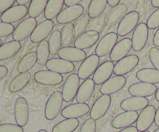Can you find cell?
I'll return each mask as SVG.
<instances>
[{
	"instance_id": "d6a6232c",
	"label": "cell",
	"mask_w": 159,
	"mask_h": 132,
	"mask_svg": "<svg viewBox=\"0 0 159 132\" xmlns=\"http://www.w3.org/2000/svg\"><path fill=\"white\" fill-rule=\"evenodd\" d=\"M107 6V0H92L88 8V16L91 19L101 16Z\"/></svg>"
},
{
	"instance_id": "8992f818",
	"label": "cell",
	"mask_w": 159,
	"mask_h": 132,
	"mask_svg": "<svg viewBox=\"0 0 159 132\" xmlns=\"http://www.w3.org/2000/svg\"><path fill=\"white\" fill-rule=\"evenodd\" d=\"M99 57L96 54H91L82 61L78 70V75L82 80L89 79L90 76L94 75L99 66Z\"/></svg>"
},
{
	"instance_id": "cb8c5ba5",
	"label": "cell",
	"mask_w": 159,
	"mask_h": 132,
	"mask_svg": "<svg viewBox=\"0 0 159 132\" xmlns=\"http://www.w3.org/2000/svg\"><path fill=\"white\" fill-rule=\"evenodd\" d=\"M57 55H58L59 58L68 61L71 63L80 62L86 58V53L85 51L79 49V48H72V47L61 48Z\"/></svg>"
},
{
	"instance_id": "8fae6325",
	"label": "cell",
	"mask_w": 159,
	"mask_h": 132,
	"mask_svg": "<svg viewBox=\"0 0 159 132\" xmlns=\"http://www.w3.org/2000/svg\"><path fill=\"white\" fill-rule=\"evenodd\" d=\"M84 13V7L79 4L76 6L67 7L61 11L56 20L59 24H69L74 21H77Z\"/></svg>"
},
{
	"instance_id": "7dc6e473",
	"label": "cell",
	"mask_w": 159,
	"mask_h": 132,
	"mask_svg": "<svg viewBox=\"0 0 159 132\" xmlns=\"http://www.w3.org/2000/svg\"><path fill=\"white\" fill-rule=\"evenodd\" d=\"M65 5L67 7H71V6L79 5L81 2V0H65Z\"/></svg>"
},
{
	"instance_id": "44dd1931",
	"label": "cell",
	"mask_w": 159,
	"mask_h": 132,
	"mask_svg": "<svg viewBox=\"0 0 159 132\" xmlns=\"http://www.w3.org/2000/svg\"><path fill=\"white\" fill-rule=\"evenodd\" d=\"M45 65L48 70L60 75L69 74L73 72L75 68L74 64L61 58L49 59Z\"/></svg>"
},
{
	"instance_id": "e575fe53",
	"label": "cell",
	"mask_w": 159,
	"mask_h": 132,
	"mask_svg": "<svg viewBox=\"0 0 159 132\" xmlns=\"http://www.w3.org/2000/svg\"><path fill=\"white\" fill-rule=\"evenodd\" d=\"M48 2V0H32L28 7L29 16L34 19L40 16L44 12Z\"/></svg>"
},
{
	"instance_id": "4fadbf2b",
	"label": "cell",
	"mask_w": 159,
	"mask_h": 132,
	"mask_svg": "<svg viewBox=\"0 0 159 132\" xmlns=\"http://www.w3.org/2000/svg\"><path fill=\"white\" fill-rule=\"evenodd\" d=\"M139 64V57L135 54H130L119 61L114 66V73L116 76H124L129 74Z\"/></svg>"
},
{
	"instance_id": "9f6ffc18",
	"label": "cell",
	"mask_w": 159,
	"mask_h": 132,
	"mask_svg": "<svg viewBox=\"0 0 159 132\" xmlns=\"http://www.w3.org/2000/svg\"><path fill=\"white\" fill-rule=\"evenodd\" d=\"M155 99H156V100L158 101V102H159V87L158 89H157L156 93H155Z\"/></svg>"
},
{
	"instance_id": "e0dca14e",
	"label": "cell",
	"mask_w": 159,
	"mask_h": 132,
	"mask_svg": "<svg viewBox=\"0 0 159 132\" xmlns=\"http://www.w3.org/2000/svg\"><path fill=\"white\" fill-rule=\"evenodd\" d=\"M54 29V22L51 20H43L39 23L30 36V40L32 43H37L45 40L47 37L51 35Z\"/></svg>"
},
{
	"instance_id": "2e32d148",
	"label": "cell",
	"mask_w": 159,
	"mask_h": 132,
	"mask_svg": "<svg viewBox=\"0 0 159 132\" xmlns=\"http://www.w3.org/2000/svg\"><path fill=\"white\" fill-rule=\"evenodd\" d=\"M90 107L87 103H74L65 107L61 111V116L65 119H78L90 113Z\"/></svg>"
},
{
	"instance_id": "7a4b0ae2",
	"label": "cell",
	"mask_w": 159,
	"mask_h": 132,
	"mask_svg": "<svg viewBox=\"0 0 159 132\" xmlns=\"http://www.w3.org/2000/svg\"><path fill=\"white\" fill-rule=\"evenodd\" d=\"M37 26V21L36 19L30 18V17L25 19L15 28V30L12 34V39L15 41L18 42L26 40L28 37L32 35Z\"/></svg>"
},
{
	"instance_id": "603a6c76",
	"label": "cell",
	"mask_w": 159,
	"mask_h": 132,
	"mask_svg": "<svg viewBox=\"0 0 159 132\" xmlns=\"http://www.w3.org/2000/svg\"><path fill=\"white\" fill-rule=\"evenodd\" d=\"M99 40V33L94 30H88L82 35L76 38L74 45L75 48L84 50L89 49L94 46Z\"/></svg>"
},
{
	"instance_id": "ab89813d",
	"label": "cell",
	"mask_w": 159,
	"mask_h": 132,
	"mask_svg": "<svg viewBox=\"0 0 159 132\" xmlns=\"http://www.w3.org/2000/svg\"><path fill=\"white\" fill-rule=\"evenodd\" d=\"M107 16L102 15L101 16L98 17V18L94 19L92 21V23H89V30H94L96 32L99 33L104 29V27L107 25Z\"/></svg>"
},
{
	"instance_id": "d4e9b609",
	"label": "cell",
	"mask_w": 159,
	"mask_h": 132,
	"mask_svg": "<svg viewBox=\"0 0 159 132\" xmlns=\"http://www.w3.org/2000/svg\"><path fill=\"white\" fill-rule=\"evenodd\" d=\"M149 101L147 98L144 97H132L124 99L120 103V107L124 111L138 112L143 110L148 106Z\"/></svg>"
},
{
	"instance_id": "ba28073f",
	"label": "cell",
	"mask_w": 159,
	"mask_h": 132,
	"mask_svg": "<svg viewBox=\"0 0 159 132\" xmlns=\"http://www.w3.org/2000/svg\"><path fill=\"white\" fill-rule=\"evenodd\" d=\"M117 41V34L114 32L108 33L98 43L96 48V54L99 57H102L110 54Z\"/></svg>"
},
{
	"instance_id": "836d02e7",
	"label": "cell",
	"mask_w": 159,
	"mask_h": 132,
	"mask_svg": "<svg viewBox=\"0 0 159 132\" xmlns=\"http://www.w3.org/2000/svg\"><path fill=\"white\" fill-rule=\"evenodd\" d=\"M79 126L78 119H65L56 124L51 132H74Z\"/></svg>"
},
{
	"instance_id": "1f68e13d",
	"label": "cell",
	"mask_w": 159,
	"mask_h": 132,
	"mask_svg": "<svg viewBox=\"0 0 159 132\" xmlns=\"http://www.w3.org/2000/svg\"><path fill=\"white\" fill-rule=\"evenodd\" d=\"M127 6L125 4H120L115 8L107 16V25L112 26L116 25L117 23H120L124 17L127 15Z\"/></svg>"
},
{
	"instance_id": "94428289",
	"label": "cell",
	"mask_w": 159,
	"mask_h": 132,
	"mask_svg": "<svg viewBox=\"0 0 159 132\" xmlns=\"http://www.w3.org/2000/svg\"><path fill=\"white\" fill-rule=\"evenodd\" d=\"M144 132H150V131H148V130H147V131H144Z\"/></svg>"
},
{
	"instance_id": "7402d4cb",
	"label": "cell",
	"mask_w": 159,
	"mask_h": 132,
	"mask_svg": "<svg viewBox=\"0 0 159 132\" xmlns=\"http://www.w3.org/2000/svg\"><path fill=\"white\" fill-rule=\"evenodd\" d=\"M157 87L153 84L137 82L128 88V92L131 96L136 97L147 98L153 96L157 92Z\"/></svg>"
},
{
	"instance_id": "f6af8a7d",
	"label": "cell",
	"mask_w": 159,
	"mask_h": 132,
	"mask_svg": "<svg viewBox=\"0 0 159 132\" xmlns=\"http://www.w3.org/2000/svg\"><path fill=\"white\" fill-rule=\"evenodd\" d=\"M0 132H24L22 127L13 124H0Z\"/></svg>"
},
{
	"instance_id": "680465c9",
	"label": "cell",
	"mask_w": 159,
	"mask_h": 132,
	"mask_svg": "<svg viewBox=\"0 0 159 132\" xmlns=\"http://www.w3.org/2000/svg\"><path fill=\"white\" fill-rule=\"evenodd\" d=\"M2 45V40L0 39V47H1Z\"/></svg>"
},
{
	"instance_id": "ee69618b",
	"label": "cell",
	"mask_w": 159,
	"mask_h": 132,
	"mask_svg": "<svg viewBox=\"0 0 159 132\" xmlns=\"http://www.w3.org/2000/svg\"><path fill=\"white\" fill-rule=\"evenodd\" d=\"M79 132H96V122L92 118H89L82 124Z\"/></svg>"
},
{
	"instance_id": "5b68a950",
	"label": "cell",
	"mask_w": 159,
	"mask_h": 132,
	"mask_svg": "<svg viewBox=\"0 0 159 132\" xmlns=\"http://www.w3.org/2000/svg\"><path fill=\"white\" fill-rule=\"evenodd\" d=\"M80 87V79L76 73L70 75L64 83L62 89V96L65 102H69L72 101L77 96Z\"/></svg>"
},
{
	"instance_id": "74e56055",
	"label": "cell",
	"mask_w": 159,
	"mask_h": 132,
	"mask_svg": "<svg viewBox=\"0 0 159 132\" xmlns=\"http://www.w3.org/2000/svg\"><path fill=\"white\" fill-rule=\"evenodd\" d=\"M75 37L74 25L72 23L66 24L61 30V42L63 48H68L72 44Z\"/></svg>"
},
{
	"instance_id": "f546056e",
	"label": "cell",
	"mask_w": 159,
	"mask_h": 132,
	"mask_svg": "<svg viewBox=\"0 0 159 132\" xmlns=\"http://www.w3.org/2000/svg\"><path fill=\"white\" fill-rule=\"evenodd\" d=\"M137 79L141 82L148 84L159 83V71L155 68H143L138 71L136 74Z\"/></svg>"
},
{
	"instance_id": "d590c367",
	"label": "cell",
	"mask_w": 159,
	"mask_h": 132,
	"mask_svg": "<svg viewBox=\"0 0 159 132\" xmlns=\"http://www.w3.org/2000/svg\"><path fill=\"white\" fill-rule=\"evenodd\" d=\"M50 53L51 55H56L61 49V33L58 30H55L51 33L48 40Z\"/></svg>"
},
{
	"instance_id": "8d00e7d4",
	"label": "cell",
	"mask_w": 159,
	"mask_h": 132,
	"mask_svg": "<svg viewBox=\"0 0 159 132\" xmlns=\"http://www.w3.org/2000/svg\"><path fill=\"white\" fill-rule=\"evenodd\" d=\"M37 63L40 65H46L47 62L49 61L50 57V49L49 45H48V41L43 40L40 42L37 48Z\"/></svg>"
},
{
	"instance_id": "7bdbcfd3",
	"label": "cell",
	"mask_w": 159,
	"mask_h": 132,
	"mask_svg": "<svg viewBox=\"0 0 159 132\" xmlns=\"http://www.w3.org/2000/svg\"><path fill=\"white\" fill-rule=\"evenodd\" d=\"M149 59L155 68L159 71V49L158 48H152L149 51Z\"/></svg>"
},
{
	"instance_id": "7c38bea8",
	"label": "cell",
	"mask_w": 159,
	"mask_h": 132,
	"mask_svg": "<svg viewBox=\"0 0 159 132\" xmlns=\"http://www.w3.org/2000/svg\"><path fill=\"white\" fill-rule=\"evenodd\" d=\"M29 105L24 97H19L14 106V116L17 125L25 127L29 121Z\"/></svg>"
},
{
	"instance_id": "11a10c76",
	"label": "cell",
	"mask_w": 159,
	"mask_h": 132,
	"mask_svg": "<svg viewBox=\"0 0 159 132\" xmlns=\"http://www.w3.org/2000/svg\"><path fill=\"white\" fill-rule=\"evenodd\" d=\"M151 3H152V6H153V7L159 9V0H152V1L151 2Z\"/></svg>"
},
{
	"instance_id": "52a82bcc",
	"label": "cell",
	"mask_w": 159,
	"mask_h": 132,
	"mask_svg": "<svg viewBox=\"0 0 159 132\" xmlns=\"http://www.w3.org/2000/svg\"><path fill=\"white\" fill-rule=\"evenodd\" d=\"M111 96L108 95H102L96 99L90 110V118L94 121L101 119L108 112L111 105Z\"/></svg>"
},
{
	"instance_id": "30bf717a",
	"label": "cell",
	"mask_w": 159,
	"mask_h": 132,
	"mask_svg": "<svg viewBox=\"0 0 159 132\" xmlns=\"http://www.w3.org/2000/svg\"><path fill=\"white\" fill-rule=\"evenodd\" d=\"M156 108L153 105H148L144 108L138 116L137 121V128L138 131H147L155 122Z\"/></svg>"
},
{
	"instance_id": "f35d334b",
	"label": "cell",
	"mask_w": 159,
	"mask_h": 132,
	"mask_svg": "<svg viewBox=\"0 0 159 132\" xmlns=\"http://www.w3.org/2000/svg\"><path fill=\"white\" fill-rule=\"evenodd\" d=\"M89 17L86 14H83L80 18L78 19L74 26L75 37L78 38L81 35L85 33V30L89 25Z\"/></svg>"
},
{
	"instance_id": "681fc988",
	"label": "cell",
	"mask_w": 159,
	"mask_h": 132,
	"mask_svg": "<svg viewBox=\"0 0 159 132\" xmlns=\"http://www.w3.org/2000/svg\"><path fill=\"white\" fill-rule=\"evenodd\" d=\"M120 0H107V5L111 8H116L119 6Z\"/></svg>"
},
{
	"instance_id": "484cf974",
	"label": "cell",
	"mask_w": 159,
	"mask_h": 132,
	"mask_svg": "<svg viewBox=\"0 0 159 132\" xmlns=\"http://www.w3.org/2000/svg\"><path fill=\"white\" fill-rule=\"evenodd\" d=\"M96 84L92 79H86L80 85L76 96L78 103H86L93 96L95 91Z\"/></svg>"
},
{
	"instance_id": "ac0fdd59",
	"label": "cell",
	"mask_w": 159,
	"mask_h": 132,
	"mask_svg": "<svg viewBox=\"0 0 159 132\" xmlns=\"http://www.w3.org/2000/svg\"><path fill=\"white\" fill-rule=\"evenodd\" d=\"M138 112L125 111L115 116L111 122V125L115 129H124L130 127L138 119Z\"/></svg>"
},
{
	"instance_id": "5bb4252c",
	"label": "cell",
	"mask_w": 159,
	"mask_h": 132,
	"mask_svg": "<svg viewBox=\"0 0 159 132\" xmlns=\"http://www.w3.org/2000/svg\"><path fill=\"white\" fill-rule=\"evenodd\" d=\"M28 14V8L26 6H14L9 10L2 13L0 16V20L2 23L12 24L17 23L26 16Z\"/></svg>"
},
{
	"instance_id": "4316f807",
	"label": "cell",
	"mask_w": 159,
	"mask_h": 132,
	"mask_svg": "<svg viewBox=\"0 0 159 132\" xmlns=\"http://www.w3.org/2000/svg\"><path fill=\"white\" fill-rule=\"evenodd\" d=\"M21 43L18 41L7 42L0 47V61H6L16 55L21 49Z\"/></svg>"
},
{
	"instance_id": "9c48e42d",
	"label": "cell",
	"mask_w": 159,
	"mask_h": 132,
	"mask_svg": "<svg viewBox=\"0 0 159 132\" xmlns=\"http://www.w3.org/2000/svg\"><path fill=\"white\" fill-rule=\"evenodd\" d=\"M34 80L37 83L47 86H54L63 82L64 78L61 75L49 71L42 70L34 74Z\"/></svg>"
},
{
	"instance_id": "f5cc1de1",
	"label": "cell",
	"mask_w": 159,
	"mask_h": 132,
	"mask_svg": "<svg viewBox=\"0 0 159 132\" xmlns=\"http://www.w3.org/2000/svg\"><path fill=\"white\" fill-rule=\"evenodd\" d=\"M16 2L19 6H26V4H27V3H30L31 1H30V0H16Z\"/></svg>"
},
{
	"instance_id": "c3c4849f",
	"label": "cell",
	"mask_w": 159,
	"mask_h": 132,
	"mask_svg": "<svg viewBox=\"0 0 159 132\" xmlns=\"http://www.w3.org/2000/svg\"><path fill=\"white\" fill-rule=\"evenodd\" d=\"M8 74V68L6 66L0 65V80L4 79Z\"/></svg>"
},
{
	"instance_id": "d6986e66",
	"label": "cell",
	"mask_w": 159,
	"mask_h": 132,
	"mask_svg": "<svg viewBox=\"0 0 159 132\" xmlns=\"http://www.w3.org/2000/svg\"><path fill=\"white\" fill-rule=\"evenodd\" d=\"M127 83V79L124 76H114L109 79L108 81L102 84L100 87V93L102 95L115 94L120 91Z\"/></svg>"
},
{
	"instance_id": "3957f363",
	"label": "cell",
	"mask_w": 159,
	"mask_h": 132,
	"mask_svg": "<svg viewBox=\"0 0 159 132\" xmlns=\"http://www.w3.org/2000/svg\"><path fill=\"white\" fill-rule=\"evenodd\" d=\"M149 37V29L147 24L141 23L138 25L132 35V49L140 52L145 48Z\"/></svg>"
},
{
	"instance_id": "b9f144b4",
	"label": "cell",
	"mask_w": 159,
	"mask_h": 132,
	"mask_svg": "<svg viewBox=\"0 0 159 132\" xmlns=\"http://www.w3.org/2000/svg\"><path fill=\"white\" fill-rule=\"evenodd\" d=\"M14 30H15V27L12 24L0 22V38L12 35Z\"/></svg>"
},
{
	"instance_id": "ffe728a7",
	"label": "cell",
	"mask_w": 159,
	"mask_h": 132,
	"mask_svg": "<svg viewBox=\"0 0 159 132\" xmlns=\"http://www.w3.org/2000/svg\"><path fill=\"white\" fill-rule=\"evenodd\" d=\"M114 64L111 61L103 62L93 75V80L96 85H102L111 78L114 71Z\"/></svg>"
},
{
	"instance_id": "6f0895ef",
	"label": "cell",
	"mask_w": 159,
	"mask_h": 132,
	"mask_svg": "<svg viewBox=\"0 0 159 132\" xmlns=\"http://www.w3.org/2000/svg\"><path fill=\"white\" fill-rule=\"evenodd\" d=\"M38 132H48L46 130H40Z\"/></svg>"
},
{
	"instance_id": "bcb514c9",
	"label": "cell",
	"mask_w": 159,
	"mask_h": 132,
	"mask_svg": "<svg viewBox=\"0 0 159 132\" xmlns=\"http://www.w3.org/2000/svg\"><path fill=\"white\" fill-rule=\"evenodd\" d=\"M15 3H16L15 0H0V14L4 13L13 7Z\"/></svg>"
},
{
	"instance_id": "91938a15",
	"label": "cell",
	"mask_w": 159,
	"mask_h": 132,
	"mask_svg": "<svg viewBox=\"0 0 159 132\" xmlns=\"http://www.w3.org/2000/svg\"><path fill=\"white\" fill-rule=\"evenodd\" d=\"M154 132H159V128L157 129V130H155V131H154Z\"/></svg>"
},
{
	"instance_id": "f1b7e54d",
	"label": "cell",
	"mask_w": 159,
	"mask_h": 132,
	"mask_svg": "<svg viewBox=\"0 0 159 132\" xmlns=\"http://www.w3.org/2000/svg\"><path fill=\"white\" fill-rule=\"evenodd\" d=\"M64 5V0H49L44 10V17L46 20L52 21L54 19H57L63 10Z\"/></svg>"
},
{
	"instance_id": "9a60e30c",
	"label": "cell",
	"mask_w": 159,
	"mask_h": 132,
	"mask_svg": "<svg viewBox=\"0 0 159 132\" xmlns=\"http://www.w3.org/2000/svg\"><path fill=\"white\" fill-rule=\"evenodd\" d=\"M132 49V40L130 38L122 39L117 42L113 51L110 54V58L111 61L118 62L123 58L128 56V54Z\"/></svg>"
},
{
	"instance_id": "f907efd6",
	"label": "cell",
	"mask_w": 159,
	"mask_h": 132,
	"mask_svg": "<svg viewBox=\"0 0 159 132\" xmlns=\"http://www.w3.org/2000/svg\"><path fill=\"white\" fill-rule=\"evenodd\" d=\"M153 43L154 45H155V47L159 48V28L158 29V30L155 32V35H154Z\"/></svg>"
},
{
	"instance_id": "60d3db41",
	"label": "cell",
	"mask_w": 159,
	"mask_h": 132,
	"mask_svg": "<svg viewBox=\"0 0 159 132\" xmlns=\"http://www.w3.org/2000/svg\"><path fill=\"white\" fill-rule=\"evenodd\" d=\"M146 24L148 29L155 30L159 28V9L152 12V15L148 19Z\"/></svg>"
},
{
	"instance_id": "db71d44e",
	"label": "cell",
	"mask_w": 159,
	"mask_h": 132,
	"mask_svg": "<svg viewBox=\"0 0 159 132\" xmlns=\"http://www.w3.org/2000/svg\"><path fill=\"white\" fill-rule=\"evenodd\" d=\"M155 124L156 126L159 127V107L156 110V114H155Z\"/></svg>"
},
{
	"instance_id": "4dcf8cb0",
	"label": "cell",
	"mask_w": 159,
	"mask_h": 132,
	"mask_svg": "<svg viewBox=\"0 0 159 132\" xmlns=\"http://www.w3.org/2000/svg\"><path fill=\"white\" fill-rule=\"evenodd\" d=\"M37 62V53L31 51L25 54L17 65V71L20 73L28 72Z\"/></svg>"
},
{
	"instance_id": "6da1fadb",
	"label": "cell",
	"mask_w": 159,
	"mask_h": 132,
	"mask_svg": "<svg viewBox=\"0 0 159 132\" xmlns=\"http://www.w3.org/2000/svg\"><path fill=\"white\" fill-rule=\"evenodd\" d=\"M63 96L60 91H55L47 101L44 109V116L48 121H53L58 116L62 111Z\"/></svg>"
},
{
	"instance_id": "277c9868",
	"label": "cell",
	"mask_w": 159,
	"mask_h": 132,
	"mask_svg": "<svg viewBox=\"0 0 159 132\" xmlns=\"http://www.w3.org/2000/svg\"><path fill=\"white\" fill-rule=\"evenodd\" d=\"M139 20V12H137V11H131L129 13H127L118 25L117 35L124 37L134 31V30L138 26Z\"/></svg>"
},
{
	"instance_id": "816d5d0a",
	"label": "cell",
	"mask_w": 159,
	"mask_h": 132,
	"mask_svg": "<svg viewBox=\"0 0 159 132\" xmlns=\"http://www.w3.org/2000/svg\"><path fill=\"white\" fill-rule=\"evenodd\" d=\"M120 132H138V130L134 126H130V127H127V128L123 129Z\"/></svg>"
},
{
	"instance_id": "83f0119b",
	"label": "cell",
	"mask_w": 159,
	"mask_h": 132,
	"mask_svg": "<svg viewBox=\"0 0 159 132\" xmlns=\"http://www.w3.org/2000/svg\"><path fill=\"white\" fill-rule=\"evenodd\" d=\"M31 79V75L30 72L20 73L12 79L9 85V91L12 93H16L23 90Z\"/></svg>"
}]
</instances>
